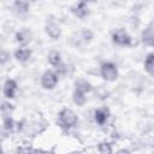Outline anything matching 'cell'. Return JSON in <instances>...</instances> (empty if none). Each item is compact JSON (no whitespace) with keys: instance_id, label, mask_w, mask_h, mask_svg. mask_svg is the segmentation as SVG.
<instances>
[{"instance_id":"1","label":"cell","mask_w":154,"mask_h":154,"mask_svg":"<svg viewBox=\"0 0 154 154\" xmlns=\"http://www.w3.org/2000/svg\"><path fill=\"white\" fill-rule=\"evenodd\" d=\"M76 123H77V117L73 113V111H71L69 108H64L60 111V113H59V125L60 126L69 129V128H72Z\"/></svg>"},{"instance_id":"20","label":"cell","mask_w":154,"mask_h":154,"mask_svg":"<svg viewBox=\"0 0 154 154\" xmlns=\"http://www.w3.org/2000/svg\"><path fill=\"white\" fill-rule=\"evenodd\" d=\"M81 36H82V40H83L84 42H89V41L93 38V34H91L90 30H83V31L81 32Z\"/></svg>"},{"instance_id":"21","label":"cell","mask_w":154,"mask_h":154,"mask_svg":"<svg viewBox=\"0 0 154 154\" xmlns=\"http://www.w3.org/2000/svg\"><path fill=\"white\" fill-rule=\"evenodd\" d=\"M7 53H5V52H2L1 53V64H5V61H6V59H7Z\"/></svg>"},{"instance_id":"15","label":"cell","mask_w":154,"mask_h":154,"mask_svg":"<svg viewBox=\"0 0 154 154\" xmlns=\"http://www.w3.org/2000/svg\"><path fill=\"white\" fill-rule=\"evenodd\" d=\"M73 102L78 106H83L84 102H85V96H84V93L82 91H78V90H75L73 93Z\"/></svg>"},{"instance_id":"13","label":"cell","mask_w":154,"mask_h":154,"mask_svg":"<svg viewBox=\"0 0 154 154\" xmlns=\"http://www.w3.org/2000/svg\"><path fill=\"white\" fill-rule=\"evenodd\" d=\"M76 89L75 90H78V91H82V93H89L90 90H91V85H90V83H88L87 81H84V79H79V81H77L76 82Z\"/></svg>"},{"instance_id":"14","label":"cell","mask_w":154,"mask_h":154,"mask_svg":"<svg viewBox=\"0 0 154 154\" xmlns=\"http://www.w3.org/2000/svg\"><path fill=\"white\" fill-rule=\"evenodd\" d=\"M14 7L19 13H25L29 10V0H14Z\"/></svg>"},{"instance_id":"22","label":"cell","mask_w":154,"mask_h":154,"mask_svg":"<svg viewBox=\"0 0 154 154\" xmlns=\"http://www.w3.org/2000/svg\"><path fill=\"white\" fill-rule=\"evenodd\" d=\"M84 2H94V1H96V0H83Z\"/></svg>"},{"instance_id":"8","label":"cell","mask_w":154,"mask_h":154,"mask_svg":"<svg viewBox=\"0 0 154 154\" xmlns=\"http://www.w3.org/2000/svg\"><path fill=\"white\" fill-rule=\"evenodd\" d=\"M46 32L48 34V36H51L52 38L57 40L60 36V28L59 25H57L55 23H48L46 25Z\"/></svg>"},{"instance_id":"16","label":"cell","mask_w":154,"mask_h":154,"mask_svg":"<svg viewBox=\"0 0 154 154\" xmlns=\"http://www.w3.org/2000/svg\"><path fill=\"white\" fill-rule=\"evenodd\" d=\"M48 61H49L52 65L58 66V65L60 64V61H61V59H60V53H58V52H52V53L48 55Z\"/></svg>"},{"instance_id":"10","label":"cell","mask_w":154,"mask_h":154,"mask_svg":"<svg viewBox=\"0 0 154 154\" xmlns=\"http://www.w3.org/2000/svg\"><path fill=\"white\" fill-rule=\"evenodd\" d=\"M30 37H31V34L29 30L26 29H23L20 31H18L16 34V40L17 42H19L20 45H26L29 41H30Z\"/></svg>"},{"instance_id":"5","label":"cell","mask_w":154,"mask_h":154,"mask_svg":"<svg viewBox=\"0 0 154 154\" xmlns=\"http://www.w3.org/2000/svg\"><path fill=\"white\" fill-rule=\"evenodd\" d=\"M71 12H72L76 17H78V18H84V17L88 14V6H87V4L82 0V1L75 4V5L71 7Z\"/></svg>"},{"instance_id":"3","label":"cell","mask_w":154,"mask_h":154,"mask_svg":"<svg viewBox=\"0 0 154 154\" xmlns=\"http://www.w3.org/2000/svg\"><path fill=\"white\" fill-rule=\"evenodd\" d=\"M58 83V75L53 71H46L41 77V85L45 89H53Z\"/></svg>"},{"instance_id":"7","label":"cell","mask_w":154,"mask_h":154,"mask_svg":"<svg viewBox=\"0 0 154 154\" xmlns=\"http://www.w3.org/2000/svg\"><path fill=\"white\" fill-rule=\"evenodd\" d=\"M108 116H109V111L108 108L103 107V108H99L95 111L94 113V118H95V122L100 125H103L106 123V120L108 119Z\"/></svg>"},{"instance_id":"2","label":"cell","mask_w":154,"mask_h":154,"mask_svg":"<svg viewBox=\"0 0 154 154\" xmlns=\"http://www.w3.org/2000/svg\"><path fill=\"white\" fill-rule=\"evenodd\" d=\"M101 76L106 81H116L118 77L117 66L113 63H103L101 65Z\"/></svg>"},{"instance_id":"4","label":"cell","mask_w":154,"mask_h":154,"mask_svg":"<svg viewBox=\"0 0 154 154\" xmlns=\"http://www.w3.org/2000/svg\"><path fill=\"white\" fill-rule=\"evenodd\" d=\"M112 38H113V42L114 43L120 45V46H130L131 45V37L123 29H119L116 32H113Z\"/></svg>"},{"instance_id":"6","label":"cell","mask_w":154,"mask_h":154,"mask_svg":"<svg viewBox=\"0 0 154 154\" xmlns=\"http://www.w3.org/2000/svg\"><path fill=\"white\" fill-rule=\"evenodd\" d=\"M17 91V83L13 79H7L4 84V95L7 99H13Z\"/></svg>"},{"instance_id":"19","label":"cell","mask_w":154,"mask_h":154,"mask_svg":"<svg viewBox=\"0 0 154 154\" xmlns=\"http://www.w3.org/2000/svg\"><path fill=\"white\" fill-rule=\"evenodd\" d=\"M13 111V105L8 103V102H2V106H1V112L2 114L6 117V116H10V113Z\"/></svg>"},{"instance_id":"18","label":"cell","mask_w":154,"mask_h":154,"mask_svg":"<svg viewBox=\"0 0 154 154\" xmlns=\"http://www.w3.org/2000/svg\"><path fill=\"white\" fill-rule=\"evenodd\" d=\"M99 152L102 153V154H109L112 153V148H111V144L109 143H106V142H101L97 147Z\"/></svg>"},{"instance_id":"17","label":"cell","mask_w":154,"mask_h":154,"mask_svg":"<svg viewBox=\"0 0 154 154\" xmlns=\"http://www.w3.org/2000/svg\"><path fill=\"white\" fill-rule=\"evenodd\" d=\"M14 125H16V123H14V120L12 119V118H10V117H4V129L5 130H7V131H13V129H14Z\"/></svg>"},{"instance_id":"11","label":"cell","mask_w":154,"mask_h":154,"mask_svg":"<svg viewBox=\"0 0 154 154\" xmlns=\"http://www.w3.org/2000/svg\"><path fill=\"white\" fill-rule=\"evenodd\" d=\"M30 55H31V52L28 48H18L14 52V58L19 61H26L30 58Z\"/></svg>"},{"instance_id":"9","label":"cell","mask_w":154,"mask_h":154,"mask_svg":"<svg viewBox=\"0 0 154 154\" xmlns=\"http://www.w3.org/2000/svg\"><path fill=\"white\" fill-rule=\"evenodd\" d=\"M142 42L147 46H152L154 47V31L150 28H147L143 32H142Z\"/></svg>"},{"instance_id":"12","label":"cell","mask_w":154,"mask_h":154,"mask_svg":"<svg viewBox=\"0 0 154 154\" xmlns=\"http://www.w3.org/2000/svg\"><path fill=\"white\" fill-rule=\"evenodd\" d=\"M144 69L150 76H154V53L147 55L144 60Z\"/></svg>"}]
</instances>
